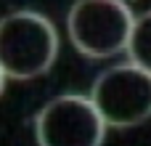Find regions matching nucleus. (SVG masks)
I'll return each instance as SVG.
<instances>
[{
	"label": "nucleus",
	"instance_id": "nucleus-1",
	"mask_svg": "<svg viewBox=\"0 0 151 146\" xmlns=\"http://www.w3.org/2000/svg\"><path fill=\"white\" fill-rule=\"evenodd\" d=\"M58 56V32L37 11H16L0 19V66L11 80L45 74Z\"/></svg>",
	"mask_w": 151,
	"mask_h": 146
},
{
	"label": "nucleus",
	"instance_id": "nucleus-2",
	"mask_svg": "<svg viewBox=\"0 0 151 146\" xmlns=\"http://www.w3.org/2000/svg\"><path fill=\"white\" fill-rule=\"evenodd\" d=\"M135 13L125 0H77L66 13L72 45L88 59H109L127 51Z\"/></svg>",
	"mask_w": 151,
	"mask_h": 146
},
{
	"label": "nucleus",
	"instance_id": "nucleus-3",
	"mask_svg": "<svg viewBox=\"0 0 151 146\" xmlns=\"http://www.w3.org/2000/svg\"><path fill=\"white\" fill-rule=\"evenodd\" d=\"M109 128H133L151 117V72L127 61L106 69L90 90Z\"/></svg>",
	"mask_w": 151,
	"mask_h": 146
},
{
	"label": "nucleus",
	"instance_id": "nucleus-4",
	"mask_svg": "<svg viewBox=\"0 0 151 146\" xmlns=\"http://www.w3.org/2000/svg\"><path fill=\"white\" fill-rule=\"evenodd\" d=\"M106 128L93 98L80 93L56 96L35 117L37 146H101Z\"/></svg>",
	"mask_w": 151,
	"mask_h": 146
},
{
	"label": "nucleus",
	"instance_id": "nucleus-5",
	"mask_svg": "<svg viewBox=\"0 0 151 146\" xmlns=\"http://www.w3.org/2000/svg\"><path fill=\"white\" fill-rule=\"evenodd\" d=\"M127 56L133 64L151 72V11H143L141 16H135V27L127 43Z\"/></svg>",
	"mask_w": 151,
	"mask_h": 146
},
{
	"label": "nucleus",
	"instance_id": "nucleus-6",
	"mask_svg": "<svg viewBox=\"0 0 151 146\" xmlns=\"http://www.w3.org/2000/svg\"><path fill=\"white\" fill-rule=\"evenodd\" d=\"M5 80H8V74L3 72V66H0V96H3V88H5Z\"/></svg>",
	"mask_w": 151,
	"mask_h": 146
}]
</instances>
